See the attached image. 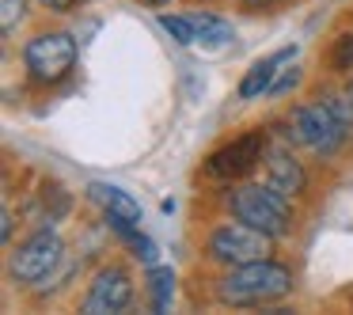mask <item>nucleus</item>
Returning a JSON list of instances; mask_svg holds the SVG:
<instances>
[{"label": "nucleus", "mask_w": 353, "mask_h": 315, "mask_svg": "<svg viewBox=\"0 0 353 315\" xmlns=\"http://www.w3.org/2000/svg\"><path fill=\"white\" fill-rule=\"evenodd\" d=\"M23 61H27V72H31L39 84H57V80L72 69V61H77V42L61 31L39 34V39L27 42Z\"/></svg>", "instance_id": "20e7f679"}, {"label": "nucleus", "mask_w": 353, "mask_h": 315, "mask_svg": "<svg viewBox=\"0 0 353 315\" xmlns=\"http://www.w3.org/2000/svg\"><path fill=\"white\" fill-rule=\"evenodd\" d=\"M88 194H92V201H99V205L107 209L114 224H137V221H141V205H137V201H133L125 190H118V186H110V183H92V186H88Z\"/></svg>", "instance_id": "1a4fd4ad"}, {"label": "nucleus", "mask_w": 353, "mask_h": 315, "mask_svg": "<svg viewBox=\"0 0 353 315\" xmlns=\"http://www.w3.org/2000/svg\"><path fill=\"white\" fill-rule=\"evenodd\" d=\"M345 125L350 122L323 99V103H307V107L292 110V130L289 133L300 141V145L312 148V152L330 156V152H338V145L345 141Z\"/></svg>", "instance_id": "7ed1b4c3"}, {"label": "nucleus", "mask_w": 353, "mask_h": 315, "mask_svg": "<svg viewBox=\"0 0 353 315\" xmlns=\"http://www.w3.org/2000/svg\"><path fill=\"white\" fill-rule=\"evenodd\" d=\"M292 289V274L281 266V262H243V266H232V274L221 281V300L224 304H262V300H277Z\"/></svg>", "instance_id": "f257e3e1"}, {"label": "nucleus", "mask_w": 353, "mask_h": 315, "mask_svg": "<svg viewBox=\"0 0 353 315\" xmlns=\"http://www.w3.org/2000/svg\"><path fill=\"white\" fill-rule=\"evenodd\" d=\"M42 4H46V8H54V12H69L77 0H42Z\"/></svg>", "instance_id": "a211bd4d"}, {"label": "nucleus", "mask_w": 353, "mask_h": 315, "mask_svg": "<svg viewBox=\"0 0 353 315\" xmlns=\"http://www.w3.org/2000/svg\"><path fill=\"white\" fill-rule=\"evenodd\" d=\"M171 270H152V304H156V312H163V307L171 304Z\"/></svg>", "instance_id": "ddd939ff"}, {"label": "nucleus", "mask_w": 353, "mask_h": 315, "mask_svg": "<svg viewBox=\"0 0 353 315\" xmlns=\"http://www.w3.org/2000/svg\"><path fill=\"white\" fill-rule=\"evenodd\" d=\"M232 213L243 224H254L266 236H285L289 232V194L274 190V186H239L232 194Z\"/></svg>", "instance_id": "f03ea898"}, {"label": "nucleus", "mask_w": 353, "mask_h": 315, "mask_svg": "<svg viewBox=\"0 0 353 315\" xmlns=\"http://www.w3.org/2000/svg\"><path fill=\"white\" fill-rule=\"evenodd\" d=\"M190 23H194V31H198V39H209V42L232 39V27L216 16H205V12H201V16H190Z\"/></svg>", "instance_id": "f8f14e48"}, {"label": "nucleus", "mask_w": 353, "mask_h": 315, "mask_svg": "<svg viewBox=\"0 0 353 315\" xmlns=\"http://www.w3.org/2000/svg\"><path fill=\"white\" fill-rule=\"evenodd\" d=\"M262 152H266V133H243V137H236L232 145H224L221 152L209 156V175L216 179H239L247 175V171H254V163L262 160Z\"/></svg>", "instance_id": "0eeeda50"}, {"label": "nucleus", "mask_w": 353, "mask_h": 315, "mask_svg": "<svg viewBox=\"0 0 353 315\" xmlns=\"http://www.w3.org/2000/svg\"><path fill=\"white\" fill-rule=\"evenodd\" d=\"M292 84H296V69H289V72H285V77H281V80H277V84H274V92L281 95V92H289Z\"/></svg>", "instance_id": "f3484780"}, {"label": "nucleus", "mask_w": 353, "mask_h": 315, "mask_svg": "<svg viewBox=\"0 0 353 315\" xmlns=\"http://www.w3.org/2000/svg\"><path fill=\"white\" fill-rule=\"evenodd\" d=\"M292 54H296V50L285 46V50H277V54H270V57H262V61H254L251 69H247L243 84H239V99H259V95L266 92V88H274V72H277V65H285Z\"/></svg>", "instance_id": "9d476101"}, {"label": "nucleus", "mask_w": 353, "mask_h": 315, "mask_svg": "<svg viewBox=\"0 0 353 315\" xmlns=\"http://www.w3.org/2000/svg\"><path fill=\"white\" fill-rule=\"evenodd\" d=\"M247 8H262V4H266V0H243Z\"/></svg>", "instance_id": "6ab92c4d"}, {"label": "nucleus", "mask_w": 353, "mask_h": 315, "mask_svg": "<svg viewBox=\"0 0 353 315\" xmlns=\"http://www.w3.org/2000/svg\"><path fill=\"white\" fill-rule=\"evenodd\" d=\"M130 300H133L130 274H125V270H118V266H110V270H103V274L92 281V292H88V300H84V312L88 315L122 312Z\"/></svg>", "instance_id": "6e6552de"}, {"label": "nucleus", "mask_w": 353, "mask_h": 315, "mask_svg": "<svg viewBox=\"0 0 353 315\" xmlns=\"http://www.w3.org/2000/svg\"><path fill=\"white\" fill-rule=\"evenodd\" d=\"M160 27L168 34H175V42H183V46H190L194 39H198V31H194L190 19H179V16H160Z\"/></svg>", "instance_id": "4468645a"}, {"label": "nucleus", "mask_w": 353, "mask_h": 315, "mask_svg": "<svg viewBox=\"0 0 353 315\" xmlns=\"http://www.w3.org/2000/svg\"><path fill=\"white\" fill-rule=\"evenodd\" d=\"M270 239L262 228H254V224H224V228L213 232V239H209V254H213L216 262H224V266H243V262H259L270 254Z\"/></svg>", "instance_id": "39448f33"}, {"label": "nucleus", "mask_w": 353, "mask_h": 315, "mask_svg": "<svg viewBox=\"0 0 353 315\" xmlns=\"http://www.w3.org/2000/svg\"><path fill=\"white\" fill-rule=\"evenodd\" d=\"M19 12H23V0H4V16H0V23H4V31H12V27H16Z\"/></svg>", "instance_id": "dca6fc26"}, {"label": "nucleus", "mask_w": 353, "mask_h": 315, "mask_svg": "<svg viewBox=\"0 0 353 315\" xmlns=\"http://www.w3.org/2000/svg\"><path fill=\"white\" fill-rule=\"evenodd\" d=\"M152 4H168V0H152Z\"/></svg>", "instance_id": "aec40b11"}, {"label": "nucleus", "mask_w": 353, "mask_h": 315, "mask_svg": "<svg viewBox=\"0 0 353 315\" xmlns=\"http://www.w3.org/2000/svg\"><path fill=\"white\" fill-rule=\"evenodd\" d=\"M57 258H61V239L54 232H39L12 254V277L16 281H42L57 266Z\"/></svg>", "instance_id": "423d86ee"}, {"label": "nucleus", "mask_w": 353, "mask_h": 315, "mask_svg": "<svg viewBox=\"0 0 353 315\" xmlns=\"http://www.w3.org/2000/svg\"><path fill=\"white\" fill-rule=\"evenodd\" d=\"M266 171H270V186L274 190H281V194H300L304 190V167H300L296 160H292L285 148H277V152H270V160H266Z\"/></svg>", "instance_id": "9b49d317"}, {"label": "nucleus", "mask_w": 353, "mask_h": 315, "mask_svg": "<svg viewBox=\"0 0 353 315\" xmlns=\"http://www.w3.org/2000/svg\"><path fill=\"white\" fill-rule=\"evenodd\" d=\"M330 65H334L338 72H350V69H353V34H342V39L334 42V54H330Z\"/></svg>", "instance_id": "2eb2a0df"}]
</instances>
